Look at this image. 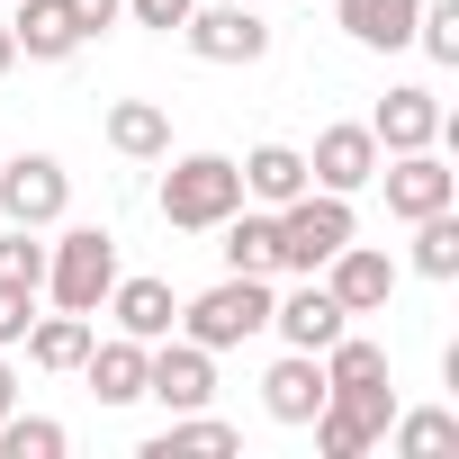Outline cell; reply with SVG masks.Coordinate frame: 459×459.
Instances as JSON below:
<instances>
[{
	"instance_id": "obj_27",
	"label": "cell",
	"mask_w": 459,
	"mask_h": 459,
	"mask_svg": "<svg viewBox=\"0 0 459 459\" xmlns=\"http://www.w3.org/2000/svg\"><path fill=\"white\" fill-rule=\"evenodd\" d=\"M64 450H73V432H64V423H46V414H19V405L0 414V459H64Z\"/></svg>"
},
{
	"instance_id": "obj_10",
	"label": "cell",
	"mask_w": 459,
	"mask_h": 459,
	"mask_svg": "<svg viewBox=\"0 0 459 459\" xmlns=\"http://www.w3.org/2000/svg\"><path fill=\"white\" fill-rule=\"evenodd\" d=\"M378 180H387V216H432V207H459V171L423 144V153H378Z\"/></svg>"
},
{
	"instance_id": "obj_2",
	"label": "cell",
	"mask_w": 459,
	"mask_h": 459,
	"mask_svg": "<svg viewBox=\"0 0 459 459\" xmlns=\"http://www.w3.org/2000/svg\"><path fill=\"white\" fill-rule=\"evenodd\" d=\"M171 333H189L198 351H235V342L271 333V280H253V271H225L216 289H198V298L180 307V325H171Z\"/></svg>"
},
{
	"instance_id": "obj_21",
	"label": "cell",
	"mask_w": 459,
	"mask_h": 459,
	"mask_svg": "<svg viewBox=\"0 0 459 459\" xmlns=\"http://www.w3.org/2000/svg\"><path fill=\"white\" fill-rule=\"evenodd\" d=\"M91 342H100V316H37L28 325V360L37 369H82Z\"/></svg>"
},
{
	"instance_id": "obj_30",
	"label": "cell",
	"mask_w": 459,
	"mask_h": 459,
	"mask_svg": "<svg viewBox=\"0 0 459 459\" xmlns=\"http://www.w3.org/2000/svg\"><path fill=\"white\" fill-rule=\"evenodd\" d=\"M28 325H37V289L0 280V351H10V342H28Z\"/></svg>"
},
{
	"instance_id": "obj_26",
	"label": "cell",
	"mask_w": 459,
	"mask_h": 459,
	"mask_svg": "<svg viewBox=\"0 0 459 459\" xmlns=\"http://www.w3.org/2000/svg\"><path fill=\"white\" fill-rule=\"evenodd\" d=\"M316 360H325V387H369V378H387V351H378V342H360L351 325H342Z\"/></svg>"
},
{
	"instance_id": "obj_3",
	"label": "cell",
	"mask_w": 459,
	"mask_h": 459,
	"mask_svg": "<svg viewBox=\"0 0 459 459\" xmlns=\"http://www.w3.org/2000/svg\"><path fill=\"white\" fill-rule=\"evenodd\" d=\"M108 289H117V235L108 225H64L46 244V298L64 316H100Z\"/></svg>"
},
{
	"instance_id": "obj_9",
	"label": "cell",
	"mask_w": 459,
	"mask_h": 459,
	"mask_svg": "<svg viewBox=\"0 0 459 459\" xmlns=\"http://www.w3.org/2000/svg\"><path fill=\"white\" fill-rule=\"evenodd\" d=\"M307 180H316V189H333V198H360V189L378 180V135H369V117L325 126V135H316V153H307Z\"/></svg>"
},
{
	"instance_id": "obj_6",
	"label": "cell",
	"mask_w": 459,
	"mask_h": 459,
	"mask_svg": "<svg viewBox=\"0 0 459 459\" xmlns=\"http://www.w3.org/2000/svg\"><path fill=\"white\" fill-rule=\"evenodd\" d=\"M387 414H396V387L369 378V387H325L316 405V450L325 459H360L369 441H387Z\"/></svg>"
},
{
	"instance_id": "obj_25",
	"label": "cell",
	"mask_w": 459,
	"mask_h": 459,
	"mask_svg": "<svg viewBox=\"0 0 459 459\" xmlns=\"http://www.w3.org/2000/svg\"><path fill=\"white\" fill-rule=\"evenodd\" d=\"M180 450H235V423H216V414H171L153 441H144V459H180Z\"/></svg>"
},
{
	"instance_id": "obj_32",
	"label": "cell",
	"mask_w": 459,
	"mask_h": 459,
	"mask_svg": "<svg viewBox=\"0 0 459 459\" xmlns=\"http://www.w3.org/2000/svg\"><path fill=\"white\" fill-rule=\"evenodd\" d=\"M64 10L82 19V37H108V28L126 19V0H64Z\"/></svg>"
},
{
	"instance_id": "obj_13",
	"label": "cell",
	"mask_w": 459,
	"mask_h": 459,
	"mask_svg": "<svg viewBox=\"0 0 459 459\" xmlns=\"http://www.w3.org/2000/svg\"><path fill=\"white\" fill-rule=\"evenodd\" d=\"M342 325H351V316H342V298H333V289H325L316 271H307V289L271 298V333H280L289 351H325V342H333Z\"/></svg>"
},
{
	"instance_id": "obj_8",
	"label": "cell",
	"mask_w": 459,
	"mask_h": 459,
	"mask_svg": "<svg viewBox=\"0 0 459 459\" xmlns=\"http://www.w3.org/2000/svg\"><path fill=\"white\" fill-rule=\"evenodd\" d=\"M64 207H73V180H64V162L55 153H19V162H0V216L10 225H64Z\"/></svg>"
},
{
	"instance_id": "obj_24",
	"label": "cell",
	"mask_w": 459,
	"mask_h": 459,
	"mask_svg": "<svg viewBox=\"0 0 459 459\" xmlns=\"http://www.w3.org/2000/svg\"><path fill=\"white\" fill-rule=\"evenodd\" d=\"M414 271L423 280H459V207L414 216Z\"/></svg>"
},
{
	"instance_id": "obj_19",
	"label": "cell",
	"mask_w": 459,
	"mask_h": 459,
	"mask_svg": "<svg viewBox=\"0 0 459 459\" xmlns=\"http://www.w3.org/2000/svg\"><path fill=\"white\" fill-rule=\"evenodd\" d=\"M235 171H244V198H262V207H289L298 189H316V180H307V153H298V144H253V153H244Z\"/></svg>"
},
{
	"instance_id": "obj_11",
	"label": "cell",
	"mask_w": 459,
	"mask_h": 459,
	"mask_svg": "<svg viewBox=\"0 0 459 459\" xmlns=\"http://www.w3.org/2000/svg\"><path fill=\"white\" fill-rule=\"evenodd\" d=\"M369 135H378V153H423V144L450 135V117H441V100H432L423 82H396V91L369 108Z\"/></svg>"
},
{
	"instance_id": "obj_28",
	"label": "cell",
	"mask_w": 459,
	"mask_h": 459,
	"mask_svg": "<svg viewBox=\"0 0 459 459\" xmlns=\"http://www.w3.org/2000/svg\"><path fill=\"white\" fill-rule=\"evenodd\" d=\"M414 46L432 64H459V0H423L414 10Z\"/></svg>"
},
{
	"instance_id": "obj_22",
	"label": "cell",
	"mask_w": 459,
	"mask_h": 459,
	"mask_svg": "<svg viewBox=\"0 0 459 459\" xmlns=\"http://www.w3.org/2000/svg\"><path fill=\"white\" fill-rule=\"evenodd\" d=\"M387 450H396V459H441V450H459V414H450V405L387 414Z\"/></svg>"
},
{
	"instance_id": "obj_4",
	"label": "cell",
	"mask_w": 459,
	"mask_h": 459,
	"mask_svg": "<svg viewBox=\"0 0 459 459\" xmlns=\"http://www.w3.org/2000/svg\"><path fill=\"white\" fill-rule=\"evenodd\" d=\"M280 216V271H325L351 235H360V216H351V198H333V189H298L289 207H271Z\"/></svg>"
},
{
	"instance_id": "obj_17",
	"label": "cell",
	"mask_w": 459,
	"mask_h": 459,
	"mask_svg": "<svg viewBox=\"0 0 459 459\" xmlns=\"http://www.w3.org/2000/svg\"><path fill=\"white\" fill-rule=\"evenodd\" d=\"M82 378H91L100 405H135V396H144V342H135V333L91 342V351H82Z\"/></svg>"
},
{
	"instance_id": "obj_18",
	"label": "cell",
	"mask_w": 459,
	"mask_h": 459,
	"mask_svg": "<svg viewBox=\"0 0 459 459\" xmlns=\"http://www.w3.org/2000/svg\"><path fill=\"white\" fill-rule=\"evenodd\" d=\"M108 144L126 162H162L171 153V108L162 100H108Z\"/></svg>"
},
{
	"instance_id": "obj_29",
	"label": "cell",
	"mask_w": 459,
	"mask_h": 459,
	"mask_svg": "<svg viewBox=\"0 0 459 459\" xmlns=\"http://www.w3.org/2000/svg\"><path fill=\"white\" fill-rule=\"evenodd\" d=\"M0 280L46 289V244H37V225H10V235H0Z\"/></svg>"
},
{
	"instance_id": "obj_31",
	"label": "cell",
	"mask_w": 459,
	"mask_h": 459,
	"mask_svg": "<svg viewBox=\"0 0 459 459\" xmlns=\"http://www.w3.org/2000/svg\"><path fill=\"white\" fill-rule=\"evenodd\" d=\"M126 19H135V28H162V37H171V28L189 19V0H126Z\"/></svg>"
},
{
	"instance_id": "obj_7",
	"label": "cell",
	"mask_w": 459,
	"mask_h": 459,
	"mask_svg": "<svg viewBox=\"0 0 459 459\" xmlns=\"http://www.w3.org/2000/svg\"><path fill=\"white\" fill-rule=\"evenodd\" d=\"M144 396H153V405H171V414L207 405V396H216V351H198L189 333L144 342Z\"/></svg>"
},
{
	"instance_id": "obj_5",
	"label": "cell",
	"mask_w": 459,
	"mask_h": 459,
	"mask_svg": "<svg viewBox=\"0 0 459 459\" xmlns=\"http://www.w3.org/2000/svg\"><path fill=\"white\" fill-rule=\"evenodd\" d=\"M180 46H189L198 64H262V55H271V19L244 10V0H189Z\"/></svg>"
},
{
	"instance_id": "obj_33",
	"label": "cell",
	"mask_w": 459,
	"mask_h": 459,
	"mask_svg": "<svg viewBox=\"0 0 459 459\" xmlns=\"http://www.w3.org/2000/svg\"><path fill=\"white\" fill-rule=\"evenodd\" d=\"M19 405V378H10V360H0V414H10Z\"/></svg>"
},
{
	"instance_id": "obj_34",
	"label": "cell",
	"mask_w": 459,
	"mask_h": 459,
	"mask_svg": "<svg viewBox=\"0 0 459 459\" xmlns=\"http://www.w3.org/2000/svg\"><path fill=\"white\" fill-rule=\"evenodd\" d=\"M19 64V37H10V19H0V73H10Z\"/></svg>"
},
{
	"instance_id": "obj_15",
	"label": "cell",
	"mask_w": 459,
	"mask_h": 459,
	"mask_svg": "<svg viewBox=\"0 0 459 459\" xmlns=\"http://www.w3.org/2000/svg\"><path fill=\"white\" fill-rule=\"evenodd\" d=\"M100 307H108V316H117V333H135V342H162V333L180 325L171 280H126V271H117V289H108Z\"/></svg>"
},
{
	"instance_id": "obj_12",
	"label": "cell",
	"mask_w": 459,
	"mask_h": 459,
	"mask_svg": "<svg viewBox=\"0 0 459 459\" xmlns=\"http://www.w3.org/2000/svg\"><path fill=\"white\" fill-rule=\"evenodd\" d=\"M316 280L342 298V316H378V307L396 298V262H387L378 244H360V235H351V244H342V253H333Z\"/></svg>"
},
{
	"instance_id": "obj_20",
	"label": "cell",
	"mask_w": 459,
	"mask_h": 459,
	"mask_svg": "<svg viewBox=\"0 0 459 459\" xmlns=\"http://www.w3.org/2000/svg\"><path fill=\"white\" fill-rule=\"evenodd\" d=\"M216 235H225V244H216V253H225V271H253V280H271V271H280V216H271V207H262V216H244V207H235Z\"/></svg>"
},
{
	"instance_id": "obj_16",
	"label": "cell",
	"mask_w": 459,
	"mask_h": 459,
	"mask_svg": "<svg viewBox=\"0 0 459 459\" xmlns=\"http://www.w3.org/2000/svg\"><path fill=\"white\" fill-rule=\"evenodd\" d=\"M316 405H325V360H316V351L271 360V378H262V414H271V423H316Z\"/></svg>"
},
{
	"instance_id": "obj_1",
	"label": "cell",
	"mask_w": 459,
	"mask_h": 459,
	"mask_svg": "<svg viewBox=\"0 0 459 459\" xmlns=\"http://www.w3.org/2000/svg\"><path fill=\"white\" fill-rule=\"evenodd\" d=\"M235 207H244L235 153H180V162L162 171V225H180V235H216Z\"/></svg>"
},
{
	"instance_id": "obj_23",
	"label": "cell",
	"mask_w": 459,
	"mask_h": 459,
	"mask_svg": "<svg viewBox=\"0 0 459 459\" xmlns=\"http://www.w3.org/2000/svg\"><path fill=\"white\" fill-rule=\"evenodd\" d=\"M414 10H423V0H342V28L360 46L396 55V46H414Z\"/></svg>"
},
{
	"instance_id": "obj_14",
	"label": "cell",
	"mask_w": 459,
	"mask_h": 459,
	"mask_svg": "<svg viewBox=\"0 0 459 459\" xmlns=\"http://www.w3.org/2000/svg\"><path fill=\"white\" fill-rule=\"evenodd\" d=\"M10 37H19V55L28 64H73L91 37H82V19L64 10V0H19L10 10Z\"/></svg>"
}]
</instances>
